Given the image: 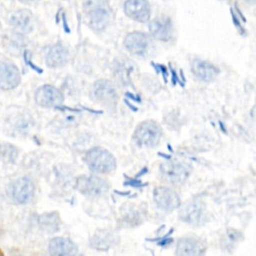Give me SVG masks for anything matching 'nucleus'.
Segmentation results:
<instances>
[{
	"mask_svg": "<svg viewBox=\"0 0 256 256\" xmlns=\"http://www.w3.org/2000/svg\"><path fill=\"white\" fill-rule=\"evenodd\" d=\"M244 1L247 2V3H249V4H251V5L256 4V0H244Z\"/></svg>",
	"mask_w": 256,
	"mask_h": 256,
	"instance_id": "26",
	"label": "nucleus"
},
{
	"mask_svg": "<svg viewBox=\"0 0 256 256\" xmlns=\"http://www.w3.org/2000/svg\"><path fill=\"white\" fill-rule=\"evenodd\" d=\"M3 255V252L1 251V249H0V256H2Z\"/></svg>",
	"mask_w": 256,
	"mask_h": 256,
	"instance_id": "28",
	"label": "nucleus"
},
{
	"mask_svg": "<svg viewBox=\"0 0 256 256\" xmlns=\"http://www.w3.org/2000/svg\"><path fill=\"white\" fill-rule=\"evenodd\" d=\"M21 75L18 68L8 62H0V89L10 90L20 83Z\"/></svg>",
	"mask_w": 256,
	"mask_h": 256,
	"instance_id": "14",
	"label": "nucleus"
},
{
	"mask_svg": "<svg viewBox=\"0 0 256 256\" xmlns=\"http://www.w3.org/2000/svg\"><path fill=\"white\" fill-rule=\"evenodd\" d=\"M92 95L95 100L109 107H114L118 101V95L114 85L107 80L97 81L93 86Z\"/></svg>",
	"mask_w": 256,
	"mask_h": 256,
	"instance_id": "10",
	"label": "nucleus"
},
{
	"mask_svg": "<svg viewBox=\"0 0 256 256\" xmlns=\"http://www.w3.org/2000/svg\"><path fill=\"white\" fill-rule=\"evenodd\" d=\"M0 155L3 159H6L8 161H14L17 156V149L9 144H1Z\"/></svg>",
	"mask_w": 256,
	"mask_h": 256,
	"instance_id": "23",
	"label": "nucleus"
},
{
	"mask_svg": "<svg viewBox=\"0 0 256 256\" xmlns=\"http://www.w3.org/2000/svg\"><path fill=\"white\" fill-rule=\"evenodd\" d=\"M35 191L33 182L28 178H19L12 182L9 186L8 193L11 199L17 204H25L29 202Z\"/></svg>",
	"mask_w": 256,
	"mask_h": 256,
	"instance_id": "8",
	"label": "nucleus"
},
{
	"mask_svg": "<svg viewBox=\"0 0 256 256\" xmlns=\"http://www.w3.org/2000/svg\"><path fill=\"white\" fill-rule=\"evenodd\" d=\"M20 1H22L24 3H31V2H35L36 0H20Z\"/></svg>",
	"mask_w": 256,
	"mask_h": 256,
	"instance_id": "27",
	"label": "nucleus"
},
{
	"mask_svg": "<svg viewBox=\"0 0 256 256\" xmlns=\"http://www.w3.org/2000/svg\"><path fill=\"white\" fill-rule=\"evenodd\" d=\"M230 14H231V18H232V21L234 23V26L237 28V30L239 31V33L241 35H246V30L244 28V26L242 25V20L240 19V17L236 14L235 10L234 9H230Z\"/></svg>",
	"mask_w": 256,
	"mask_h": 256,
	"instance_id": "24",
	"label": "nucleus"
},
{
	"mask_svg": "<svg viewBox=\"0 0 256 256\" xmlns=\"http://www.w3.org/2000/svg\"><path fill=\"white\" fill-rule=\"evenodd\" d=\"M243 234L236 229H228L220 239V245L223 250H233L243 240Z\"/></svg>",
	"mask_w": 256,
	"mask_h": 256,
	"instance_id": "21",
	"label": "nucleus"
},
{
	"mask_svg": "<svg viewBox=\"0 0 256 256\" xmlns=\"http://www.w3.org/2000/svg\"><path fill=\"white\" fill-rule=\"evenodd\" d=\"M192 173V166L180 160H168L160 165L161 179L173 186H180L186 183Z\"/></svg>",
	"mask_w": 256,
	"mask_h": 256,
	"instance_id": "1",
	"label": "nucleus"
},
{
	"mask_svg": "<svg viewBox=\"0 0 256 256\" xmlns=\"http://www.w3.org/2000/svg\"><path fill=\"white\" fill-rule=\"evenodd\" d=\"M234 10L237 12V15L240 17V19L245 23V22H246V18H245V16L243 15L242 11L239 9V7H238V5H237V4H235V9H234Z\"/></svg>",
	"mask_w": 256,
	"mask_h": 256,
	"instance_id": "25",
	"label": "nucleus"
},
{
	"mask_svg": "<svg viewBox=\"0 0 256 256\" xmlns=\"http://www.w3.org/2000/svg\"><path fill=\"white\" fill-rule=\"evenodd\" d=\"M153 197L157 207L165 212H172L182 205L179 194L170 187L159 186L155 188Z\"/></svg>",
	"mask_w": 256,
	"mask_h": 256,
	"instance_id": "5",
	"label": "nucleus"
},
{
	"mask_svg": "<svg viewBox=\"0 0 256 256\" xmlns=\"http://www.w3.org/2000/svg\"><path fill=\"white\" fill-rule=\"evenodd\" d=\"M190 70L194 78L202 83L214 82L220 74V69L215 64L199 58L192 60Z\"/></svg>",
	"mask_w": 256,
	"mask_h": 256,
	"instance_id": "7",
	"label": "nucleus"
},
{
	"mask_svg": "<svg viewBox=\"0 0 256 256\" xmlns=\"http://www.w3.org/2000/svg\"><path fill=\"white\" fill-rule=\"evenodd\" d=\"M88 17L91 27L96 31H101L106 28L110 19L108 7L103 3H96L88 10Z\"/></svg>",
	"mask_w": 256,
	"mask_h": 256,
	"instance_id": "15",
	"label": "nucleus"
},
{
	"mask_svg": "<svg viewBox=\"0 0 256 256\" xmlns=\"http://www.w3.org/2000/svg\"><path fill=\"white\" fill-rule=\"evenodd\" d=\"M10 24L20 33H27L32 28V17L27 11H17L10 18Z\"/></svg>",
	"mask_w": 256,
	"mask_h": 256,
	"instance_id": "19",
	"label": "nucleus"
},
{
	"mask_svg": "<svg viewBox=\"0 0 256 256\" xmlns=\"http://www.w3.org/2000/svg\"><path fill=\"white\" fill-rule=\"evenodd\" d=\"M207 251L206 243L196 236H185L176 243V255L179 256H201Z\"/></svg>",
	"mask_w": 256,
	"mask_h": 256,
	"instance_id": "9",
	"label": "nucleus"
},
{
	"mask_svg": "<svg viewBox=\"0 0 256 256\" xmlns=\"http://www.w3.org/2000/svg\"><path fill=\"white\" fill-rule=\"evenodd\" d=\"M40 224L44 226L45 229L49 231H56L59 228V219L58 215L56 213H50V214H45L41 217Z\"/></svg>",
	"mask_w": 256,
	"mask_h": 256,
	"instance_id": "22",
	"label": "nucleus"
},
{
	"mask_svg": "<svg viewBox=\"0 0 256 256\" xmlns=\"http://www.w3.org/2000/svg\"><path fill=\"white\" fill-rule=\"evenodd\" d=\"M69 61V53L65 47L60 44L51 47L46 56V63L49 67L60 68Z\"/></svg>",
	"mask_w": 256,
	"mask_h": 256,
	"instance_id": "18",
	"label": "nucleus"
},
{
	"mask_svg": "<svg viewBox=\"0 0 256 256\" xmlns=\"http://www.w3.org/2000/svg\"><path fill=\"white\" fill-rule=\"evenodd\" d=\"M162 128L158 123L152 120L142 122L134 132L135 142L144 147H155L161 140Z\"/></svg>",
	"mask_w": 256,
	"mask_h": 256,
	"instance_id": "4",
	"label": "nucleus"
},
{
	"mask_svg": "<svg viewBox=\"0 0 256 256\" xmlns=\"http://www.w3.org/2000/svg\"><path fill=\"white\" fill-rule=\"evenodd\" d=\"M90 170L99 174H107L116 168V159L107 150L95 147L90 149L85 157Z\"/></svg>",
	"mask_w": 256,
	"mask_h": 256,
	"instance_id": "3",
	"label": "nucleus"
},
{
	"mask_svg": "<svg viewBox=\"0 0 256 256\" xmlns=\"http://www.w3.org/2000/svg\"><path fill=\"white\" fill-rule=\"evenodd\" d=\"M151 35L162 42H168L173 37V24L169 17H159L149 24Z\"/></svg>",
	"mask_w": 256,
	"mask_h": 256,
	"instance_id": "13",
	"label": "nucleus"
},
{
	"mask_svg": "<svg viewBox=\"0 0 256 256\" xmlns=\"http://www.w3.org/2000/svg\"><path fill=\"white\" fill-rule=\"evenodd\" d=\"M76 189L87 196L99 197L104 195L108 189V183L97 176L82 175L76 180Z\"/></svg>",
	"mask_w": 256,
	"mask_h": 256,
	"instance_id": "6",
	"label": "nucleus"
},
{
	"mask_svg": "<svg viewBox=\"0 0 256 256\" xmlns=\"http://www.w3.org/2000/svg\"><path fill=\"white\" fill-rule=\"evenodd\" d=\"M124 45L130 53L137 56H144L149 49V40L144 33L133 32L126 36Z\"/></svg>",
	"mask_w": 256,
	"mask_h": 256,
	"instance_id": "16",
	"label": "nucleus"
},
{
	"mask_svg": "<svg viewBox=\"0 0 256 256\" xmlns=\"http://www.w3.org/2000/svg\"><path fill=\"white\" fill-rule=\"evenodd\" d=\"M77 251V246L71 240L63 237L54 238L49 244V252L55 256L75 255Z\"/></svg>",
	"mask_w": 256,
	"mask_h": 256,
	"instance_id": "17",
	"label": "nucleus"
},
{
	"mask_svg": "<svg viewBox=\"0 0 256 256\" xmlns=\"http://www.w3.org/2000/svg\"><path fill=\"white\" fill-rule=\"evenodd\" d=\"M116 241V236L107 230L98 231L91 239V246L95 249L106 250L109 249Z\"/></svg>",
	"mask_w": 256,
	"mask_h": 256,
	"instance_id": "20",
	"label": "nucleus"
},
{
	"mask_svg": "<svg viewBox=\"0 0 256 256\" xmlns=\"http://www.w3.org/2000/svg\"><path fill=\"white\" fill-rule=\"evenodd\" d=\"M35 100L38 105L47 108L58 107L63 103L62 93L53 86L45 85L40 87L35 95Z\"/></svg>",
	"mask_w": 256,
	"mask_h": 256,
	"instance_id": "11",
	"label": "nucleus"
},
{
	"mask_svg": "<svg viewBox=\"0 0 256 256\" xmlns=\"http://www.w3.org/2000/svg\"><path fill=\"white\" fill-rule=\"evenodd\" d=\"M124 11L128 17L141 23H146L151 15L150 5L146 0H127Z\"/></svg>",
	"mask_w": 256,
	"mask_h": 256,
	"instance_id": "12",
	"label": "nucleus"
},
{
	"mask_svg": "<svg viewBox=\"0 0 256 256\" xmlns=\"http://www.w3.org/2000/svg\"><path fill=\"white\" fill-rule=\"evenodd\" d=\"M179 219L190 226L199 227L208 220L207 206L201 199H193L180 206Z\"/></svg>",
	"mask_w": 256,
	"mask_h": 256,
	"instance_id": "2",
	"label": "nucleus"
}]
</instances>
